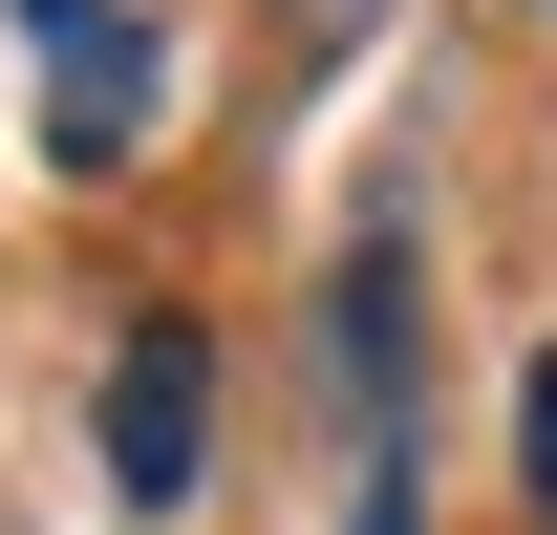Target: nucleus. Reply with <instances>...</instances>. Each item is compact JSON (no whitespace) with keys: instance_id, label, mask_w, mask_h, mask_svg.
<instances>
[{"instance_id":"1","label":"nucleus","mask_w":557,"mask_h":535,"mask_svg":"<svg viewBox=\"0 0 557 535\" xmlns=\"http://www.w3.org/2000/svg\"><path fill=\"white\" fill-rule=\"evenodd\" d=\"M194 471H214V343L129 322L108 343V493H129V514H194Z\"/></svg>"},{"instance_id":"2","label":"nucleus","mask_w":557,"mask_h":535,"mask_svg":"<svg viewBox=\"0 0 557 535\" xmlns=\"http://www.w3.org/2000/svg\"><path fill=\"white\" fill-rule=\"evenodd\" d=\"M44 22V150L65 172H129V129H150V22H108V0H22Z\"/></svg>"},{"instance_id":"3","label":"nucleus","mask_w":557,"mask_h":535,"mask_svg":"<svg viewBox=\"0 0 557 535\" xmlns=\"http://www.w3.org/2000/svg\"><path fill=\"white\" fill-rule=\"evenodd\" d=\"M344 535H429V493H408V450H364V493H344Z\"/></svg>"},{"instance_id":"4","label":"nucleus","mask_w":557,"mask_h":535,"mask_svg":"<svg viewBox=\"0 0 557 535\" xmlns=\"http://www.w3.org/2000/svg\"><path fill=\"white\" fill-rule=\"evenodd\" d=\"M515 428H536V535H557V364L515 386Z\"/></svg>"},{"instance_id":"5","label":"nucleus","mask_w":557,"mask_h":535,"mask_svg":"<svg viewBox=\"0 0 557 535\" xmlns=\"http://www.w3.org/2000/svg\"><path fill=\"white\" fill-rule=\"evenodd\" d=\"M344 22H364V0H300V43H344Z\"/></svg>"}]
</instances>
